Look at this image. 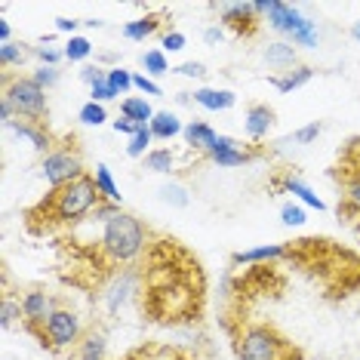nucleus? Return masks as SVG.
<instances>
[{
	"label": "nucleus",
	"instance_id": "c756f323",
	"mask_svg": "<svg viewBox=\"0 0 360 360\" xmlns=\"http://www.w3.org/2000/svg\"><path fill=\"white\" fill-rule=\"evenodd\" d=\"M151 142H154V133H151V129H148V127L139 129V133L129 139L127 154H129V158H142V160H145V158H148V151H151Z\"/></svg>",
	"mask_w": 360,
	"mask_h": 360
},
{
	"label": "nucleus",
	"instance_id": "4468645a",
	"mask_svg": "<svg viewBox=\"0 0 360 360\" xmlns=\"http://www.w3.org/2000/svg\"><path fill=\"white\" fill-rule=\"evenodd\" d=\"M262 59L271 65V68L286 75V71H292L299 65V53H296V46L286 44V40H274V44H268L265 50H262Z\"/></svg>",
	"mask_w": 360,
	"mask_h": 360
},
{
	"label": "nucleus",
	"instance_id": "9d476101",
	"mask_svg": "<svg viewBox=\"0 0 360 360\" xmlns=\"http://www.w3.org/2000/svg\"><path fill=\"white\" fill-rule=\"evenodd\" d=\"M216 10H219V22H222L225 28L237 31V34H252L256 25L262 22L259 4H222V6H216Z\"/></svg>",
	"mask_w": 360,
	"mask_h": 360
},
{
	"label": "nucleus",
	"instance_id": "c85d7f7f",
	"mask_svg": "<svg viewBox=\"0 0 360 360\" xmlns=\"http://www.w3.org/2000/svg\"><path fill=\"white\" fill-rule=\"evenodd\" d=\"M15 321H22V302L6 292L4 302H0V326H4V330H13Z\"/></svg>",
	"mask_w": 360,
	"mask_h": 360
},
{
	"label": "nucleus",
	"instance_id": "ea45409f",
	"mask_svg": "<svg viewBox=\"0 0 360 360\" xmlns=\"http://www.w3.org/2000/svg\"><path fill=\"white\" fill-rule=\"evenodd\" d=\"M173 75H182V77H207L210 71H207V65L203 62H182V65H176L173 68Z\"/></svg>",
	"mask_w": 360,
	"mask_h": 360
},
{
	"label": "nucleus",
	"instance_id": "e433bc0d",
	"mask_svg": "<svg viewBox=\"0 0 360 360\" xmlns=\"http://www.w3.org/2000/svg\"><path fill=\"white\" fill-rule=\"evenodd\" d=\"M323 133V124H317V120H311V124H305V127H299L296 129V142L299 145H311V142H317V136Z\"/></svg>",
	"mask_w": 360,
	"mask_h": 360
},
{
	"label": "nucleus",
	"instance_id": "dca6fc26",
	"mask_svg": "<svg viewBox=\"0 0 360 360\" xmlns=\"http://www.w3.org/2000/svg\"><path fill=\"white\" fill-rule=\"evenodd\" d=\"M191 99L200 105V108L207 111H228L237 105V96L231 93V89H219V86H200L191 93Z\"/></svg>",
	"mask_w": 360,
	"mask_h": 360
},
{
	"label": "nucleus",
	"instance_id": "6ab92c4d",
	"mask_svg": "<svg viewBox=\"0 0 360 360\" xmlns=\"http://www.w3.org/2000/svg\"><path fill=\"white\" fill-rule=\"evenodd\" d=\"M77 360H108V333L86 330L84 342L77 345Z\"/></svg>",
	"mask_w": 360,
	"mask_h": 360
},
{
	"label": "nucleus",
	"instance_id": "aec40b11",
	"mask_svg": "<svg viewBox=\"0 0 360 360\" xmlns=\"http://www.w3.org/2000/svg\"><path fill=\"white\" fill-rule=\"evenodd\" d=\"M148 129L154 133V139L169 142V139H176V136L185 133V124H182V117H179L176 111H158V114H154V120L148 124Z\"/></svg>",
	"mask_w": 360,
	"mask_h": 360
},
{
	"label": "nucleus",
	"instance_id": "de8ad7c7",
	"mask_svg": "<svg viewBox=\"0 0 360 360\" xmlns=\"http://www.w3.org/2000/svg\"><path fill=\"white\" fill-rule=\"evenodd\" d=\"M105 75H108V71H105V68H99V65H86V68L80 71V80H84L86 86H93L96 80H102Z\"/></svg>",
	"mask_w": 360,
	"mask_h": 360
},
{
	"label": "nucleus",
	"instance_id": "c9c22d12",
	"mask_svg": "<svg viewBox=\"0 0 360 360\" xmlns=\"http://www.w3.org/2000/svg\"><path fill=\"white\" fill-rule=\"evenodd\" d=\"M111 99H117V96H114V89H111V84H108V75H105L102 80H96V84L89 86V102L105 105V102H111Z\"/></svg>",
	"mask_w": 360,
	"mask_h": 360
},
{
	"label": "nucleus",
	"instance_id": "ddd939ff",
	"mask_svg": "<svg viewBox=\"0 0 360 360\" xmlns=\"http://www.w3.org/2000/svg\"><path fill=\"white\" fill-rule=\"evenodd\" d=\"M10 133L19 136V139H25L31 148H34L37 154H44V158L53 151V136L46 133V129L40 127V124H31V120H22V117H19V120H15V124L10 127Z\"/></svg>",
	"mask_w": 360,
	"mask_h": 360
},
{
	"label": "nucleus",
	"instance_id": "79ce46f5",
	"mask_svg": "<svg viewBox=\"0 0 360 360\" xmlns=\"http://www.w3.org/2000/svg\"><path fill=\"white\" fill-rule=\"evenodd\" d=\"M34 56L40 59V65H53V68H59V62L65 59V56L59 50H53V46H37Z\"/></svg>",
	"mask_w": 360,
	"mask_h": 360
},
{
	"label": "nucleus",
	"instance_id": "7c9ffc66",
	"mask_svg": "<svg viewBox=\"0 0 360 360\" xmlns=\"http://www.w3.org/2000/svg\"><path fill=\"white\" fill-rule=\"evenodd\" d=\"M108 84H111V89H114V96H127L129 89H136L133 86V71H127V68H108Z\"/></svg>",
	"mask_w": 360,
	"mask_h": 360
},
{
	"label": "nucleus",
	"instance_id": "f3484780",
	"mask_svg": "<svg viewBox=\"0 0 360 360\" xmlns=\"http://www.w3.org/2000/svg\"><path fill=\"white\" fill-rule=\"evenodd\" d=\"M290 247L283 243H265V247H252V250H240L231 256V265H259V262H277L283 259Z\"/></svg>",
	"mask_w": 360,
	"mask_h": 360
},
{
	"label": "nucleus",
	"instance_id": "a18cd8bd",
	"mask_svg": "<svg viewBox=\"0 0 360 360\" xmlns=\"http://www.w3.org/2000/svg\"><path fill=\"white\" fill-rule=\"evenodd\" d=\"M345 203L351 207V212H354V216H360V176L354 179V182L348 185V194H345Z\"/></svg>",
	"mask_w": 360,
	"mask_h": 360
},
{
	"label": "nucleus",
	"instance_id": "39448f33",
	"mask_svg": "<svg viewBox=\"0 0 360 360\" xmlns=\"http://www.w3.org/2000/svg\"><path fill=\"white\" fill-rule=\"evenodd\" d=\"M6 99L13 102L15 114L22 120H31V124H40V120L50 114V105H46V89L34 84V77H13L10 71H4V93Z\"/></svg>",
	"mask_w": 360,
	"mask_h": 360
},
{
	"label": "nucleus",
	"instance_id": "a878e982",
	"mask_svg": "<svg viewBox=\"0 0 360 360\" xmlns=\"http://www.w3.org/2000/svg\"><path fill=\"white\" fill-rule=\"evenodd\" d=\"M62 56H65V62H86L89 56H93V44H89V37L75 34V37L65 40Z\"/></svg>",
	"mask_w": 360,
	"mask_h": 360
},
{
	"label": "nucleus",
	"instance_id": "473e14b6",
	"mask_svg": "<svg viewBox=\"0 0 360 360\" xmlns=\"http://www.w3.org/2000/svg\"><path fill=\"white\" fill-rule=\"evenodd\" d=\"M25 62V44H4L0 46V68L10 71L13 65Z\"/></svg>",
	"mask_w": 360,
	"mask_h": 360
},
{
	"label": "nucleus",
	"instance_id": "8fccbe9b",
	"mask_svg": "<svg viewBox=\"0 0 360 360\" xmlns=\"http://www.w3.org/2000/svg\"><path fill=\"white\" fill-rule=\"evenodd\" d=\"M154 357H158V348H151V351H139V354H133L129 360H154ZM167 360H179V357H176V351H169Z\"/></svg>",
	"mask_w": 360,
	"mask_h": 360
},
{
	"label": "nucleus",
	"instance_id": "09e8293b",
	"mask_svg": "<svg viewBox=\"0 0 360 360\" xmlns=\"http://www.w3.org/2000/svg\"><path fill=\"white\" fill-rule=\"evenodd\" d=\"M203 40H207L210 46L222 44V40H225V31H222V25H210L207 31H203Z\"/></svg>",
	"mask_w": 360,
	"mask_h": 360
},
{
	"label": "nucleus",
	"instance_id": "9b49d317",
	"mask_svg": "<svg viewBox=\"0 0 360 360\" xmlns=\"http://www.w3.org/2000/svg\"><path fill=\"white\" fill-rule=\"evenodd\" d=\"M207 158L216 163V167L231 169V167H243V163H250L252 158H256V154H250L240 142H237L234 136H219V139H216V145H212V151L207 154Z\"/></svg>",
	"mask_w": 360,
	"mask_h": 360
},
{
	"label": "nucleus",
	"instance_id": "f8f14e48",
	"mask_svg": "<svg viewBox=\"0 0 360 360\" xmlns=\"http://www.w3.org/2000/svg\"><path fill=\"white\" fill-rule=\"evenodd\" d=\"M271 129H274L271 105H250L247 114H243V133H247L252 142H262V139H268Z\"/></svg>",
	"mask_w": 360,
	"mask_h": 360
},
{
	"label": "nucleus",
	"instance_id": "f704fd0d",
	"mask_svg": "<svg viewBox=\"0 0 360 360\" xmlns=\"http://www.w3.org/2000/svg\"><path fill=\"white\" fill-rule=\"evenodd\" d=\"M31 77H34V84H37V86H44V89H53V86L62 80L59 68H53V65H37V68L31 71Z\"/></svg>",
	"mask_w": 360,
	"mask_h": 360
},
{
	"label": "nucleus",
	"instance_id": "7ed1b4c3",
	"mask_svg": "<svg viewBox=\"0 0 360 360\" xmlns=\"http://www.w3.org/2000/svg\"><path fill=\"white\" fill-rule=\"evenodd\" d=\"M259 15L286 44L302 46V50H317V44H321V28H317V22L302 15L299 6L281 4V0H265V4H259Z\"/></svg>",
	"mask_w": 360,
	"mask_h": 360
},
{
	"label": "nucleus",
	"instance_id": "603ef678",
	"mask_svg": "<svg viewBox=\"0 0 360 360\" xmlns=\"http://www.w3.org/2000/svg\"><path fill=\"white\" fill-rule=\"evenodd\" d=\"M351 37H354V40H357V44H360V19L354 22V25H351Z\"/></svg>",
	"mask_w": 360,
	"mask_h": 360
},
{
	"label": "nucleus",
	"instance_id": "6e6552de",
	"mask_svg": "<svg viewBox=\"0 0 360 360\" xmlns=\"http://www.w3.org/2000/svg\"><path fill=\"white\" fill-rule=\"evenodd\" d=\"M139 283H142V277H139V271H133V268L114 274V281L105 286V292H102L105 311H108V314H120V311L139 296Z\"/></svg>",
	"mask_w": 360,
	"mask_h": 360
},
{
	"label": "nucleus",
	"instance_id": "f03ea898",
	"mask_svg": "<svg viewBox=\"0 0 360 360\" xmlns=\"http://www.w3.org/2000/svg\"><path fill=\"white\" fill-rule=\"evenodd\" d=\"M148 247V228L133 212H117L102 228V252L114 265H133Z\"/></svg>",
	"mask_w": 360,
	"mask_h": 360
},
{
	"label": "nucleus",
	"instance_id": "58836bf2",
	"mask_svg": "<svg viewBox=\"0 0 360 360\" xmlns=\"http://www.w3.org/2000/svg\"><path fill=\"white\" fill-rule=\"evenodd\" d=\"M185 46H188V37L182 31H167L163 34V53H182Z\"/></svg>",
	"mask_w": 360,
	"mask_h": 360
},
{
	"label": "nucleus",
	"instance_id": "f257e3e1",
	"mask_svg": "<svg viewBox=\"0 0 360 360\" xmlns=\"http://www.w3.org/2000/svg\"><path fill=\"white\" fill-rule=\"evenodd\" d=\"M102 203V194L96 188L93 176H80L75 182L53 188L50 198L31 210V228L34 231H53L59 225H77L84 216H93V210Z\"/></svg>",
	"mask_w": 360,
	"mask_h": 360
},
{
	"label": "nucleus",
	"instance_id": "2f4dec72",
	"mask_svg": "<svg viewBox=\"0 0 360 360\" xmlns=\"http://www.w3.org/2000/svg\"><path fill=\"white\" fill-rule=\"evenodd\" d=\"M160 200L163 203H169V207H188V188L185 185H176V182H169V185H160Z\"/></svg>",
	"mask_w": 360,
	"mask_h": 360
},
{
	"label": "nucleus",
	"instance_id": "1a4fd4ad",
	"mask_svg": "<svg viewBox=\"0 0 360 360\" xmlns=\"http://www.w3.org/2000/svg\"><path fill=\"white\" fill-rule=\"evenodd\" d=\"M19 302H22V317H25V326H28V330L34 333V335L40 333V326H44V323L53 317V311L59 308V305L53 302L50 292H44V290H28Z\"/></svg>",
	"mask_w": 360,
	"mask_h": 360
},
{
	"label": "nucleus",
	"instance_id": "4be33fe9",
	"mask_svg": "<svg viewBox=\"0 0 360 360\" xmlns=\"http://www.w3.org/2000/svg\"><path fill=\"white\" fill-rule=\"evenodd\" d=\"M311 77H314V68H311V65H296V68L286 71V75L271 77V84H274L277 93H292V89H302V86H305Z\"/></svg>",
	"mask_w": 360,
	"mask_h": 360
},
{
	"label": "nucleus",
	"instance_id": "a19ab883",
	"mask_svg": "<svg viewBox=\"0 0 360 360\" xmlns=\"http://www.w3.org/2000/svg\"><path fill=\"white\" fill-rule=\"evenodd\" d=\"M111 127H114V133H124V136H129V139H133V136L139 133V129H145V127L133 124V120H129V117H124V114H117V117L111 120Z\"/></svg>",
	"mask_w": 360,
	"mask_h": 360
},
{
	"label": "nucleus",
	"instance_id": "0eeeda50",
	"mask_svg": "<svg viewBox=\"0 0 360 360\" xmlns=\"http://www.w3.org/2000/svg\"><path fill=\"white\" fill-rule=\"evenodd\" d=\"M80 176L86 173H84V160H80V154L75 148H53L40 160V179L50 188H62Z\"/></svg>",
	"mask_w": 360,
	"mask_h": 360
},
{
	"label": "nucleus",
	"instance_id": "412c9836",
	"mask_svg": "<svg viewBox=\"0 0 360 360\" xmlns=\"http://www.w3.org/2000/svg\"><path fill=\"white\" fill-rule=\"evenodd\" d=\"M120 114L129 117L139 127H148L158 111L151 108V102L145 99V96H127V99H120Z\"/></svg>",
	"mask_w": 360,
	"mask_h": 360
},
{
	"label": "nucleus",
	"instance_id": "4c0bfd02",
	"mask_svg": "<svg viewBox=\"0 0 360 360\" xmlns=\"http://www.w3.org/2000/svg\"><path fill=\"white\" fill-rule=\"evenodd\" d=\"M133 86H136L142 96H160V93H163L158 80L148 77V75H133Z\"/></svg>",
	"mask_w": 360,
	"mask_h": 360
},
{
	"label": "nucleus",
	"instance_id": "37998d69",
	"mask_svg": "<svg viewBox=\"0 0 360 360\" xmlns=\"http://www.w3.org/2000/svg\"><path fill=\"white\" fill-rule=\"evenodd\" d=\"M117 212H124L120 210V203H111V200H102L99 207L93 210V219H99V222H108V219H114Z\"/></svg>",
	"mask_w": 360,
	"mask_h": 360
},
{
	"label": "nucleus",
	"instance_id": "2eb2a0df",
	"mask_svg": "<svg viewBox=\"0 0 360 360\" xmlns=\"http://www.w3.org/2000/svg\"><path fill=\"white\" fill-rule=\"evenodd\" d=\"M274 188H277V191L292 194V198H296L302 207H311V210H317V212H323V210H326V203L314 194V188H308L299 176H286V179H281V182H274Z\"/></svg>",
	"mask_w": 360,
	"mask_h": 360
},
{
	"label": "nucleus",
	"instance_id": "393cba45",
	"mask_svg": "<svg viewBox=\"0 0 360 360\" xmlns=\"http://www.w3.org/2000/svg\"><path fill=\"white\" fill-rule=\"evenodd\" d=\"M145 169H151L158 176H169L176 169V154L169 148H151L148 158H145Z\"/></svg>",
	"mask_w": 360,
	"mask_h": 360
},
{
	"label": "nucleus",
	"instance_id": "864d4df0",
	"mask_svg": "<svg viewBox=\"0 0 360 360\" xmlns=\"http://www.w3.org/2000/svg\"><path fill=\"white\" fill-rule=\"evenodd\" d=\"M84 25H86V28H102V25H105V22H102V19H86V22H84Z\"/></svg>",
	"mask_w": 360,
	"mask_h": 360
},
{
	"label": "nucleus",
	"instance_id": "b1692460",
	"mask_svg": "<svg viewBox=\"0 0 360 360\" xmlns=\"http://www.w3.org/2000/svg\"><path fill=\"white\" fill-rule=\"evenodd\" d=\"M93 179H96V188H99L102 200H111V203H120V200H124V194H120L117 182H114L108 163H96V176H93Z\"/></svg>",
	"mask_w": 360,
	"mask_h": 360
},
{
	"label": "nucleus",
	"instance_id": "c03bdc74",
	"mask_svg": "<svg viewBox=\"0 0 360 360\" xmlns=\"http://www.w3.org/2000/svg\"><path fill=\"white\" fill-rule=\"evenodd\" d=\"M15 120H19V114H15V108H13V102L6 99V96H0V124H4L6 129H10Z\"/></svg>",
	"mask_w": 360,
	"mask_h": 360
},
{
	"label": "nucleus",
	"instance_id": "a211bd4d",
	"mask_svg": "<svg viewBox=\"0 0 360 360\" xmlns=\"http://www.w3.org/2000/svg\"><path fill=\"white\" fill-rule=\"evenodd\" d=\"M182 136H185V145H188V148L203 151V154H210L212 145H216V139H219L216 129H212L210 124H203V120H188Z\"/></svg>",
	"mask_w": 360,
	"mask_h": 360
},
{
	"label": "nucleus",
	"instance_id": "5701e85b",
	"mask_svg": "<svg viewBox=\"0 0 360 360\" xmlns=\"http://www.w3.org/2000/svg\"><path fill=\"white\" fill-rule=\"evenodd\" d=\"M158 25H160V15H158V13L142 15V19L127 22V25H124V37L133 40V44H142V40H148L154 31H158Z\"/></svg>",
	"mask_w": 360,
	"mask_h": 360
},
{
	"label": "nucleus",
	"instance_id": "423d86ee",
	"mask_svg": "<svg viewBox=\"0 0 360 360\" xmlns=\"http://www.w3.org/2000/svg\"><path fill=\"white\" fill-rule=\"evenodd\" d=\"M84 335H86V333H84V321H80L77 311H71V308H56L50 321L40 326L37 339H40V345H44V348L59 351V354H62V351L77 348L80 342H84Z\"/></svg>",
	"mask_w": 360,
	"mask_h": 360
},
{
	"label": "nucleus",
	"instance_id": "72a5a7b5",
	"mask_svg": "<svg viewBox=\"0 0 360 360\" xmlns=\"http://www.w3.org/2000/svg\"><path fill=\"white\" fill-rule=\"evenodd\" d=\"M281 222L290 225V228H302L308 222L305 207H302V203H283V207H281Z\"/></svg>",
	"mask_w": 360,
	"mask_h": 360
},
{
	"label": "nucleus",
	"instance_id": "bb28decb",
	"mask_svg": "<svg viewBox=\"0 0 360 360\" xmlns=\"http://www.w3.org/2000/svg\"><path fill=\"white\" fill-rule=\"evenodd\" d=\"M142 68L148 77H160V75H173V68H169V59L163 50H148L142 56Z\"/></svg>",
	"mask_w": 360,
	"mask_h": 360
},
{
	"label": "nucleus",
	"instance_id": "20e7f679",
	"mask_svg": "<svg viewBox=\"0 0 360 360\" xmlns=\"http://www.w3.org/2000/svg\"><path fill=\"white\" fill-rule=\"evenodd\" d=\"M237 360H290L299 351L274 330L271 323H247L234 335Z\"/></svg>",
	"mask_w": 360,
	"mask_h": 360
},
{
	"label": "nucleus",
	"instance_id": "3c124183",
	"mask_svg": "<svg viewBox=\"0 0 360 360\" xmlns=\"http://www.w3.org/2000/svg\"><path fill=\"white\" fill-rule=\"evenodd\" d=\"M4 44H13V25L10 19H0V46Z\"/></svg>",
	"mask_w": 360,
	"mask_h": 360
},
{
	"label": "nucleus",
	"instance_id": "cd10ccee",
	"mask_svg": "<svg viewBox=\"0 0 360 360\" xmlns=\"http://www.w3.org/2000/svg\"><path fill=\"white\" fill-rule=\"evenodd\" d=\"M77 120L84 127H102L105 120H108V111H105V105H99V102H84L77 111Z\"/></svg>",
	"mask_w": 360,
	"mask_h": 360
},
{
	"label": "nucleus",
	"instance_id": "49530a36",
	"mask_svg": "<svg viewBox=\"0 0 360 360\" xmlns=\"http://www.w3.org/2000/svg\"><path fill=\"white\" fill-rule=\"evenodd\" d=\"M80 25H84V22L68 19V15H59V19H56V31H59V34H68V37H75Z\"/></svg>",
	"mask_w": 360,
	"mask_h": 360
}]
</instances>
